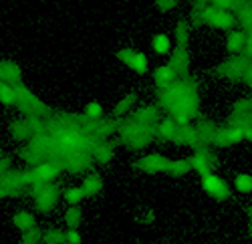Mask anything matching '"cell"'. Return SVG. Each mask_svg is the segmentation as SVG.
I'll return each instance as SVG.
<instances>
[{"instance_id": "7402d4cb", "label": "cell", "mask_w": 252, "mask_h": 244, "mask_svg": "<svg viewBox=\"0 0 252 244\" xmlns=\"http://www.w3.org/2000/svg\"><path fill=\"white\" fill-rule=\"evenodd\" d=\"M167 63L178 71L180 77H188V69H190V51H188V47H176Z\"/></svg>"}, {"instance_id": "44dd1931", "label": "cell", "mask_w": 252, "mask_h": 244, "mask_svg": "<svg viewBox=\"0 0 252 244\" xmlns=\"http://www.w3.org/2000/svg\"><path fill=\"white\" fill-rule=\"evenodd\" d=\"M180 127L182 125H178L172 117H163V119H159V123L156 125V139L165 141V144H167V141L174 144V139H176Z\"/></svg>"}, {"instance_id": "3957f363", "label": "cell", "mask_w": 252, "mask_h": 244, "mask_svg": "<svg viewBox=\"0 0 252 244\" xmlns=\"http://www.w3.org/2000/svg\"><path fill=\"white\" fill-rule=\"evenodd\" d=\"M27 194L31 196L32 206H34L36 212L51 214L57 208L59 200L63 198V188H61L59 182H51V184H34L27 190Z\"/></svg>"}, {"instance_id": "4316f807", "label": "cell", "mask_w": 252, "mask_h": 244, "mask_svg": "<svg viewBox=\"0 0 252 244\" xmlns=\"http://www.w3.org/2000/svg\"><path fill=\"white\" fill-rule=\"evenodd\" d=\"M190 20L188 18H180L176 23V29H174V36H176V43L178 47H188V40H190Z\"/></svg>"}, {"instance_id": "484cf974", "label": "cell", "mask_w": 252, "mask_h": 244, "mask_svg": "<svg viewBox=\"0 0 252 244\" xmlns=\"http://www.w3.org/2000/svg\"><path fill=\"white\" fill-rule=\"evenodd\" d=\"M16 155H18V159L23 161L25 166H29V168H34V166H38L40 161H43V157H40L29 144H25V146H20L18 150H16Z\"/></svg>"}, {"instance_id": "30bf717a", "label": "cell", "mask_w": 252, "mask_h": 244, "mask_svg": "<svg viewBox=\"0 0 252 244\" xmlns=\"http://www.w3.org/2000/svg\"><path fill=\"white\" fill-rule=\"evenodd\" d=\"M250 61L244 57V55H238V57H230L226 59L222 65L216 67V75L228 79V81H236V79H242L244 71L248 69Z\"/></svg>"}, {"instance_id": "836d02e7", "label": "cell", "mask_w": 252, "mask_h": 244, "mask_svg": "<svg viewBox=\"0 0 252 244\" xmlns=\"http://www.w3.org/2000/svg\"><path fill=\"white\" fill-rule=\"evenodd\" d=\"M81 220H83V212H81L79 206H69L65 210V222H67L69 228H79Z\"/></svg>"}, {"instance_id": "d6a6232c", "label": "cell", "mask_w": 252, "mask_h": 244, "mask_svg": "<svg viewBox=\"0 0 252 244\" xmlns=\"http://www.w3.org/2000/svg\"><path fill=\"white\" fill-rule=\"evenodd\" d=\"M234 190L240 192V194H250L252 192V176L250 174L234 176Z\"/></svg>"}, {"instance_id": "9a60e30c", "label": "cell", "mask_w": 252, "mask_h": 244, "mask_svg": "<svg viewBox=\"0 0 252 244\" xmlns=\"http://www.w3.org/2000/svg\"><path fill=\"white\" fill-rule=\"evenodd\" d=\"M182 77L178 75V71L170 65V63H165V65H159L156 71H154V83L158 87V91H163L167 87H172L174 83H178Z\"/></svg>"}, {"instance_id": "e575fe53", "label": "cell", "mask_w": 252, "mask_h": 244, "mask_svg": "<svg viewBox=\"0 0 252 244\" xmlns=\"http://www.w3.org/2000/svg\"><path fill=\"white\" fill-rule=\"evenodd\" d=\"M20 244H43V230L38 226L20 234Z\"/></svg>"}, {"instance_id": "52a82bcc", "label": "cell", "mask_w": 252, "mask_h": 244, "mask_svg": "<svg viewBox=\"0 0 252 244\" xmlns=\"http://www.w3.org/2000/svg\"><path fill=\"white\" fill-rule=\"evenodd\" d=\"M192 161V172H196L200 178L208 176V174H214V170L218 168V155L212 148H200L192 153L190 157Z\"/></svg>"}, {"instance_id": "7bdbcfd3", "label": "cell", "mask_w": 252, "mask_h": 244, "mask_svg": "<svg viewBox=\"0 0 252 244\" xmlns=\"http://www.w3.org/2000/svg\"><path fill=\"white\" fill-rule=\"evenodd\" d=\"M2 155H4V152H2V150H0V157H2Z\"/></svg>"}, {"instance_id": "e0dca14e", "label": "cell", "mask_w": 252, "mask_h": 244, "mask_svg": "<svg viewBox=\"0 0 252 244\" xmlns=\"http://www.w3.org/2000/svg\"><path fill=\"white\" fill-rule=\"evenodd\" d=\"M91 155H93V161L99 166H107L109 161L115 157V144L109 139H101L97 141V146L91 150Z\"/></svg>"}, {"instance_id": "6da1fadb", "label": "cell", "mask_w": 252, "mask_h": 244, "mask_svg": "<svg viewBox=\"0 0 252 244\" xmlns=\"http://www.w3.org/2000/svg\"><path fill=\"white\" fill-rule=\"evenodd\" d=\"M158 107L167 111V117H172L178 125H190L200 113L198 81L188 75L172 87L158 91Z\"/></svg>"}, {"instance_id": "f1b7e54d", "label": "cell", "mask_w": 252, "mask_h": 244, "mask_svg": "<svg viewBox=\"0 0 252 244\" xmlns=\"http://www.w3.org/2000/svg\"><path fill=\"white\" fill-rule=\"evenodd\" d=\"M63 200L67 202L69 206H79L83 200H85V194H83L81 186H65L63 188Z\"/></svg>"}, {"instance_id": "d590c367", "label": "cell", "mask_w": 252, "mask_h": 244, "mask_svg": "<svg viewBox=\"0 0 252 244\" xmlns=\"http://www.w3.org/2000/svg\"><path fill=\"white\" fill-rule=\"evenodd\" d=\"M83 242V236L77 228H67L65 230V244H81Z\"/></svg>"}, {"instance_id": "4fadbf2b", "label": "cell", "mask_w": 252, "mask_h": 244, "mask_svg": "<svg viewBox=\"0 0 252 244\" xmlns=\"http://www.w3.org/2000/svg\"><path fill=\"white\" fill-rule=\"evenodd\" d=\"M159 117H161V109L158 107V103H150V105H139L133 113H131V119L139 125H145V127H156L159 123Z\"/></svg>"}, {"instance_id": "9c48e42d", "label": "cell", "mask_w": 252, "mask_h": 244, "mask_svg": "<svg viewBox=\"0 0 252 244\" xmlns=\"http://www.w3.org/2000/svg\"><path fill=\"white\" fill-rule=\"evenodd\" d=\"M200 182H202V190H204L210 198H214V200H228L230 194H232V192H230L228 182H226L222 176H218L216 172L200 178Z\"/></svg>"}, {"instance_id": "83f0119b", "label": "cell", "mask_w": 252, "mask_h": 244, "mask_svg": "<svg viewBox=\"0 0 252 244\" xmlns=\"http://www.w3.org/2000/svg\"><path fill=\"white\" fill-rule=\"evenodd\" d=\"M192 172V161L190 157H180V159H172L170 164V170H167V174L174 176V178H182L186 174Z\"/></svg>"}, {"instance_id": "7c38bea8", "label": "cell", "mask_w": 252, "mask_h": 244, "mask_svg": "<svg viewBox=\"0 0 252 244\" xmlns=\"http://www.w3.org/2000/svg\"><path fill=\"white\" fill-rule=\"evenodd\" d=\"M242 139H244L242 125L232 123V121H228L224 127H218L212 146H214V148H230V146L238 144V141H242Z\"/></svg>"}, {"instance_id": "f546056e", "label": "cell", "mask_w": 252, "mask_h": 244, "mask_svg": "<svg viewBox=\"0 0 252 244\" xmlns=\"http://www.w3.org/2000/svg\"><path fill=\"white\" fill-rule=\"evenodd\" d=\"M103 115H105V109H103V105L99 103V101H89V103L85 105V109H83V117H85L89 123L101 121Z\"/></svg>"}, {"instance_id": "60d3db41", "label": "cell", "mask_w": 252, "mask_h": 244, "mask_svg": "<svg viewBox=\"0 0 252 244\" xmlns=\"http://www.w3.org/2000/svg\"><path fill=\"white\" fill-rule=\"evenodd\" d=\"M240 81H242L246 87H252V61H250V65H248V69L244 71V75H242Z\"/></svg>"}, {"instance_id": "d4e9b609", "label": "cell", "mask_w": 252, "mask_h": 244, "mask_svg": "<svg viewBox=\"0 0 252 244\" xmlns=\"http://www.w3.org/2000/svg\"><path fill=\"white\" fill-rule=\"evenodd\" d=\"M152 49L154 53H158L159 57H170L174 53V43H172V36L165 34V32H159L152 38Z\"/></svg>"}, {"instance_id": "ba28073f", "label": "cell", "mask_w": 252, "mask_h": 244, "mask_svg": "<svg viewBox=\"0 0 252 244\" xmlns=\"http://www.w3.org/2000/svg\"><path fill=\"white\" fill-rule=\"evenodd\" d=\"M117 59L137 75L150 73V59L145 57V53H141L137 49H119L117 51Z\"/></svg>"}, {"instance_id": "ffe728a7", "label": "cell", "mask_w": 252, "mask_h": 244, "mask_svg": "<svg viewBox=\"0 0 252 244\" xmlns=\"http://www.w3.org/2000/svg\"><path fill=\"white\" fill-rule=\"evenodd\" d=\"M137 101H139V95H137V93L123 95V97L117 101V103H115V107H113V111H111V117H113L115 121L125 119V115H127V113H133V111H135Z\"/></svg>"}, {"instance_id": "ac0fdd59", "label": "cell", "mask_w": 252, "mask_h": 244, "mask_svg": "<svg viewBox=\"0 0 252 244\" xmlns=\"http://www.w3.org/2000/svg\"><path fill=\"white\" fill-rule=\"evenodd\" d=\"M176 146H186V148H192V150H200L202 148V141H200V135L196 131V127L190 123V125H182L176 139H174Z\"/></svg>"}, {"instance_id": "8fae6325", "label": "cell", "mask_w": 252, "mask_h": 244, "mask_svg": "<svg viewBox=\"0 0 252 244\" xmlns=\"http://www.w3.org/2000/svg\"><path fill=\"white\" fill-rule=\"evenodd\" d=\"M93 155L83 152V153H75L67 159H63V166H65V172L71 174V176H83L85 178L87 174H91L93 170Z\"/></svg>"}, {"instance_id": "8d00e7d4", "label": "cell", "mask_w": 252, "mask_h": 244, "mask_svg": "<svg viewBox=\"0 0 252 244\" xmlns=\"http://www.w3.org/2000/svg\"><path fill=\"white\" fill-rule=\"evenodd\" d=\"M10 170H12V157L4 153L2 157H0V178H4Z\"/></svg>"}, {"instance_id": "cb8c5ba5", "label": "cell", "mask_w": 252, "mask_h": 244, "mask_svg": "<svg viewBox=\"0 0 252 244\" xmlns=\"http://www.w3.org/2000/svg\"><path fill=\"white\" fill-rule=\"evenodd\" d=\"M12 224H14L16 230L27 232V230L36 228V218H34L32 212H29V210H25V208H20V210H16V212L12 214Z\"/></svg>"}, {"instance_id": "1f68e13d", "label": "cell", "mask_w": 252, "mask_h": 244, "mask_svg": "<svg viewBox=\"0 0 252 244\" xmlns=\"http://www.w3.org/2000/svg\"><path fill=\"white\" fill-rule=\"evenodd\" d=\"M43 244H65V230L49 226L43 230Z\"/></svg>"}, {"instance_id": "8992f818", "label": "cell", "mask_w": 252, "mask_h": 244, "mask_svg": "<svg viewBox=\"0 0 252 244\" xmlns=\"http://www.w3.org/2000/svg\"><path fill=\"white\" fill-rule=\"evenodd\" d=\"M170 164H172V159H167L165 155L150 152V153H143L141 157H137L133 161V168L137 172H143V174H163V172L167 174Z\"/></svg>"}, {"instance_id": "d6986e66", "label": "cell", "mask_w": 252, "mask_h": 244, "mask_svg": "<svg viewBox=\"0 0 252 244\" xmlns=\"http://www.w3.org/2000/svg\"><path fill=\"white\" fill-rule=\"evenodd\" d=\"M246 43H248V34L244 30H230L228 36H226V51L230 53V57H238V55H244V49H246Z\"/></svg>"}, {"instance_id": "4dcf8cb0", "label": "cell", "mask_w": 252, "mask_h": 244, "mask_svg": "<svg viewBox=\"0 0 252 244\" xmlns=\"http://www.w3.org/2000/svg\"><path fill=\"white\" fill-rule=\"evenodd\" d=\"M0 103L4 107H16V91L4 81H0Z\"/></svg>"}, {"instance_id": "277c9868", "label": "cell", "mask_w": 252, "mask_h": 244, "mask_svg": "<svg viewBox=\"0 0 252 244\" xmlns=\"http://www.w3.org/2000/svg\"><path fill=\"white\" fill-rule=\"evenodd\" d=\"M16 91V107L23 117H40V119H49L53 115L51 107L40 101L25 83H20L14 87Z\"/></svg>"}, {"instance_id": "5bb4252c", "label": "cell", "mask_w": 252, "mask_h": 244, "mask_svg": "<svg viewBox=\"0 0 252 244\" xmlns=\"http://www.w3.org/2000/svg\"><path fill=\"white\" fill-rule=\"evenodd\" d=\"M87 131L91 135H95L97 139H109L113 133H117V127H119V121H115L113 117H103L101 121H95V123H85Z\"/></svg>"}, {"instance_id": "7a4b0ae2", "label": "cell", "mask_w": 252, "mask_h": 244, "mask_svg": "<svg viewBox=\"0 0 252 244\" xmlns=\"http://www.w3.org/2000/svg\"><path fill=\"white\" fill-rule=\"evenodd\" d=\"M156 139V127H145L139 125L131 117L121 119L117 127V144L129 148L131 152L145 150L152 141Z\"/></svg>"}, {"instance_id": "ab89813d", "label": "cell", "mask_w": 252, "mask_h": 244, "mask_svg": "<svg viewBox=\"0 0 252 244\" xmlns=\"http://www.w3.org/2000/svg\"><path fill=\"white\" fill-rule=\"evenodd\" d=\"M139 218H141L143 224H148V226L156 222V214H154V210H143V214H141Z\"/></svg>"}, {"instance_id": "b9f144b4", "label": "cell", "mask_w": 252, "mask_h": 244, "mask_svg": "<svg viewBox=\"0 0 252 244\" xmlns=\"http://www.w3.org/2000/svg\"><path fill=\"white\" fill-rule=\"evenodd\" d=\"M246 212H248V220H250V228H252V204L246 206Z\"/></svg>"}, {"instance_id": "74e56055", "label": "cell", "mask_w": 252, "mask_h": 244, "mask_svg": "<svg viewBox=\"0 0 252 244\" xmlns=\"http://www.w3.org/2000/svg\"><path fill=\"white\" fill-rule=\"evenodd\" d=\"M176 6H178L176 0H158V2H156V8L159 12H172Z\"/></svg>"}, {"instance_id": "5b68a950", "label": "cell", "mask_w": 252, "mask_h": 244, "mask_svg": "<svg viewBox=\"0 0 252 244\" xmlns=\"http://www.w3.org/2000/svg\"><path fill=\"white\" fill-rule=\"evenodd\" d=\"M29 170L32 176V186H34V184H51V182H57V178L65 172V166H63L61 159H47Z\"/></svg>"}, {"instance_id": "ee69618b", "label": "cell", "mask_w": 252, "mask_h": 244, "mask_svg": "<svg viewBox=\"0 0 252 244\" xmlns=\"http://www.w3.org/2000/svg\"><path fill=\"white\" fill-rule=\"evenodd\" d=\"M0 65H2V61H0Z\"/></svg>"}, {"instance_id": "f35d334b", "label": "cell", "mask_w": 252, "mask_h": 244, "mask_svg": "<svg viewBox=\"0 0 252 244\" xmlns=\"http://www.w3.org/2000/svg\"><path fill=\"white\" fill-rule=\"evenodd\" d=\"M232 123H236V121H232ZM238 125H242V131H244V139L252 141V117H250V119H246V121H242V123H238Z\"/></svg>"}, {"instance_id": "2e32d148", "label": "cell", "mask_w": 252, "mask_h": 244, "mask_svg": "<svg viewBox=\"0 0 252 244\" xmlns=\"http://www.w3.org/2000/svg\"><path fill=\"white\" fill-rule=\"evenodd\" d=\"M0 81H4V83L16 87L20 83H25L23 81V69L16 61H2V65H0Z\"/></svg>"}, {"instance_id": "f6af8a7d", "label": "cell", "mask_w": 252, "mask_h": 244, "mask_svg": "<svg viewBox=\"0 0 252 244\" xmlns=\"http://www.w3.org/2000/svg\"><path fill=\"white\" fill-rule=\"evenodd\" d=\"M250 99H252V97H250Z\"/></svg>"}, {"instance_id": "603a6c76", "label": "cell", "mask_w": 252, "mask_h": 244, "mask_svg": "<svg viewBox=\"0 0 252 244\" xmlns=\"http://www.w3.org/2000/svg\"><path fill=\"white\" fill-rule=\"evenodd\" d=\"M79 186H81L83 194H85V198H95L103 190V178H101V174L91 172V174H87L85 178H83V182Z\"/></svg>"}]
</instances>
